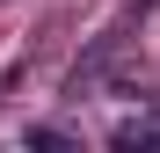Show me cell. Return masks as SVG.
I'll list each match as a JSON object with an SVG mask.
<instances>
[{
    "mask_svg": "<svg viewBox=\"0 0 160 153\" xmlns=\"http://www.w3.org/2000/svg\"><path fill=\"white\" fill-rule=\"evenodd\" d=\"M22 146H73V131H58V124H29Z\"/></svg>",
    "mask_w": 160,
    "mask_h": 153,
    "instance_id": "cell-3",
    "label": "cell"
},
{
    "mask_svg": "<svg viewBox=\"0 0 160 153\" xmlns=\"http://www.w3.org/2000/svg\"><path fill=\"white\" fill-rule=\"evenodd\" d=\"M131 22H138V15H124L117 22V29H102L88 51H80V59H73V73H66V95L80 102V95H102V80H109V73L124 66V44H131Z\"/></svg>",
    "mask_w": 160,
    "mask_h": 153,
    "instance_id": "cell-1",
    "label": "cell"
},
{
    "mask_svg": "<svg viewBox=\"0 0 160 153\" xmlns=\"http://www.w3.org/2000/svg\"><path fill=\"white\" fill-rule=\"evenodd\" d=\"M109 139H117V146H160V110H138V117H124Z\"/></svg>",
    "mask_w": 160,
    "mask_h": 153,
    "instance_id": "cell-2",
    "label": "cell"
}]
</instances>
